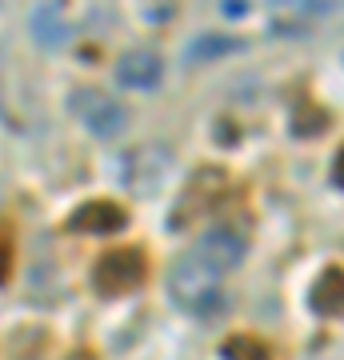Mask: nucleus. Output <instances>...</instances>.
Wrapping results in <instances>:
<instances>
[{
  "instance_id": "nucleus-1",
  "label": "nucleus",
  "mask_w": 344,
  "mask_h": 360,
  "mask_svg": "<svg viewBox=\"0 0 344 360\" xmlns=\"http://www.w3.org/2000/svg\"><path fill=\"white\" fill-rule=\"evenodd\" d=\"M144 281H148V252L141 245H120V248H108L104 257H96L92 284L104 296H128Z\"/></svg>"
},
{
  "instance_id": "nucleus-2",
  "label": "nucleus",
  "mask_w": 344,
  "mask_h": 360,
  "mask_svg": "<svg viewBox=\"0 0 344 360\" xmlns=\"http://www.w3.org/2000/svg\"><path fill=\"white\" fill-rule=\"evenodd\" d=\"M220 281H224V276H220L217 269H208L204 260H196L192 252H184V257L172 264L168 296H172L184 312H204L220 296Z\"/></svg>"
},
{
  "instance_id": "nucleus-3",
  "label": "nucleus",
  "mask_w": 344,
  "mask_h": 360,
  "mask_svg": "<svg viewBox=\"0 0 344 360\" xmlns=\"http://www.w3.org/2000/svg\"><path fill=\"white\" fill-rule=\"evenodd\" d=\"M72 112H77L80 124H84L92 136H101V141L120 136V132L128 129V108L101 89H77L72 92Z\"/></svg>"
},
{
  "instance_id": "nucleus-4",
  "label": "nucleus",
  "mask_w": 344,
  "mask_h": 360,
  "mask_svg": "<svg viewBox=\"0 0 344 360\" xmlns=\"http://www.w3.org/2000/svg\"><path fill=\"white\" fill-rule=\"evenodd\" d=\"M189 252L224 276V272H232L244 260L248 240H244V232H236L232 224H212V229H204L200 236H196V245H192Z\"/></svg>"
},
{
  "instance_id": "nucleus-5",
  "label": "nucleus",
  "mask_w": 344,
  "mask_h": 360,
  "mask_svg": "<svg viewBox=\"0 0 344 360\" xmlns=\"http://www.w3.org/2000/svg\"><path fill=\"white\" fill-rule=\"evenodd\" d=\"M168 168H172V153H168L165 144H141L136 153L125 156V184L132 193L153 196L165 188Z\"/></svg>"
},
{
  "instance_id": "nucleus-6",
  "label": "nucleus",
  "mask_w": 344,
  "mask_h": 360,
  "mask_svg": "<svg viewBox=\"0 0 344 360\" xmlns=\"http://www.w3.org/2000/svg\"><path fill=\"white\" fill-rule=\"evenodd\" d=\"M128 224L125 205H116L108 196H96V200H84L80 208H72L68 217V229L84 232V236H108V232H120Z\"/></svg>"
},
{
  "instance_id": "nucleus-7",
  "label": "nucleus",
  "mask_w": 344,
  "mask_h": 360,
  "mask_svg": "<svg viewBox=\"0 0 344 360\" xmlns=\"http://www.w3.org/2000/svg\"><path fill=\"white\" fill-rule=\"evenodd\" d=\"M116 80L132 92H148L165 80V60H160L153 49H128L125 56L116 60Z\"/></svg>"
},
{
  "instance_id": "nucleus-8",
  "label": "nucleus",
  "mask_w": 344,
  "mask_h": 360,
  "mask_svg": "<svg viewBox=\"0 0 344 360\" xmlns=\"http://www.w3.org/2000/svg\"><path fill=\"white\" fill-rule=\"evenodd\" d=\"M308 304L320 312V316H344V269L332 264L317 276L312 292H308Z\"/></svg>"
},
{
  "instance_id": "nucleus-9",
  "label": "nucleus",
  "mask_w": 344,
  "mask_h": 360,
  "mask_svg": "<svg viewBox=\"0 0 344 360\" xmlns=\"http://www.w3.org/2000/svg\"><path fill=\"white\" fill-rule=\"evenodd\" d=\"M32 37L40 44H49V49L64 44L68 40V13H64L60 4H37L32 8Z\"/></svg>"
},
{
  "instance_id": "nucleus-10",
  "label": "nucleus",
  "mask_w": 344,
  "mask_h": 360,
  "mask_svg": "<svg viewBox=\"0 0 344 360\" xmlns=\"http://www.w3.org/2000/svg\"><path fill=\"white\" fill-rule=\"evenodd\" d=\"M220 356L224 360H272V345L253 333H236L220 345Z\"/></svg>"
},
{
  "instance_id": "nucleus-11",
  "label": "nucleus",
  "mask_w": 344,
  "mask_h": 360,
  "mask_svg": "<svg viewBox=\"0 0 344 360\" xmlns=\"http://www.w3.org/2000/svg\"><path fill=\"white\" fill-rule=\"evenodd\" d=\"M241 49H244V40L224 37V32H208V37L192 40L189 60H212V56H229V52H241Z\"/></svg>"
},
{
  "instance_id": "nucleus-12",
  "label": "nucleus",
  "mask_w": 344,
  "mask_h": 360,
  "mask_svg": "<svg viewBox=\"0 0 344 360\" xmlns=\"http://www.w3.org/2000/svg\"><path fill=\"white\" fill-rule=\"evenodd\" d=\"M13 260H16V232L8 220H0V284L13 276Z\"/></svg>"
},
{
  "instance_id": "nucleus-13",
  "label": "nucleus",
  "mask_w": 344,
  "mask_h": 360,
  "mask_svg": "<svg viewBox=\"0 0 344 360\" xmlns=\"http://www.w3.org/2000/svg\"><path fill=\"white\" fill-rule=\"evenodd\" d=\"M332 180L344 188V148H340V156H336V165H332Z\"/></svg>"
},
{
  "instance_id": "nucleus-14",
  "label": "nucleus",
  "mask_w": 344,
  "mask_h": 360,
  "mask_svg": "<svg viewBox=\"0 0 344 360\" xmlns=\"http://www.w3.org/2000/svg\"><path fill=\"white\" fill-rule=\"evenodd\" d=\"M68 360H96V356H92L89 348H80V352H72V356H68Z\"/></svg>"
}]
</instances>
